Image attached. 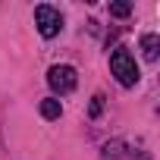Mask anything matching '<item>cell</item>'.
Returning <instances> with one entry per match:
<instances>
[{
	"label": "cell",
	"instance_id": "5",
	"mask_svg": "<svg viewBox=\"0 0 160 160\" xmlns=\"http://www.w3.org/2000/svg\"><path fill=\"white\" fill-rule=\"evenodd\" d=\"M60 113H63V107H60L57 98H44L41 101V116L44 119H60Z\"/></svg>",
	"mask_w": 160,
	"mask_h": 160
},
{
	"label": "cell",
	"instance_id": "3",
	"mask_svg": "<svg viewBox=\"0 0 160 160\" xmlns=\"http://www.w3.org/2000/svg\"><path fill=\"white\" fill-rule=\"evenodd\" d=\"M35 25H38L41 38H57L63 28V16H60V10L41 3V7H35Z\"/></svg>",
	"mask_w": 160,
	"mask_h": 160
},
{
	"label": "cell",
	"instance_id": "4",
	"mask_svg": "<svg viewBox=\"0 0 160 160\" xmlns=\"http://www.w3.org/2000/svg\"><path fill=\"white\" fill-rule=\"evenodd\" d=\"M141 50H144V60H157V53H160V38L154 35V32H148V35H141Z\"/></svg>",
	"mask_w": 160,
	"mask_h": 160
},
{
	"label": "cell",
	"instance_id": "7",
	"mask_svg": "<svg viewBox=\"0 0 160 160\" xmlns=\"http://www.w3.org/2000/svg\"><path fill=\"white\" fill-rule=\"evenodd\" d=\"M101 110H104V94H94V101H91V116H101Z\"/></svg>",
	"mask_w": 160,
	"mask_h": 160
},
{
	"label": "cell",
	"instance_id": "2",
	"mask_svg": "<svg viewBox=\"0 0 160 160\" xmlns=\"http://www.w3.org/2000/svg\"><path fill=\"white\" fill-rule=\"evenodd\" d=\"M47 85H50L57 94H69V91H75V85H78V72H75L72 66H66V63L50 66V69H47Z\"/></svg>",
	"mask_w": 160,
	"mask_h": 160
},
{
	"label": "cell",
	"instance_id": "6",
	"mask_svg": "<svg viewBox=\"0 0 160 160\" xmlns=\"http://www.w3.org/2000/svg\"><path fill=\"white\" fill-rule=\"evenodd\" d=\"M132 13V3H110V16H116V19H126Z\"/></svg>",
	"mask_w": 160,
	"mask_h": 160
},
{
	"label": "cell",
	"instance_id": "1",
	"mask_svg": "<svg viewBox=\"0 0 160 160\" xmlns=\"http://www.w3.org/2000/svg\"><path fill=\"white\" fill-rule=\"evenodd\" d=\"M110 72L116 75V82H119L122 88H135L138 78H141L138 63H135V57H132L129 47H116V50L110 53Z\"/></svg>",
	"mask_w": 160,
	"mask_h": 160
}]
</instances>
